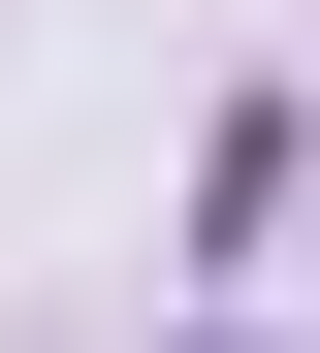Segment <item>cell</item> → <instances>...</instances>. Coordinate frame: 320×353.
<instances>
[{
	"label": "cell",
	"instance_id": "6da1fadb",
	"mask_svg": "<svg viewBox=\"0 0 320 353\" xmlns=\"http://www.w3.org/2000/svg\"><path fill=\"white\" fill-rule=\"evenodd\" d=\"M192 353H256V321H192Z\"/></svg>",
	"mask_w": 320,
	"mask_h": 353
}]
</instances>
